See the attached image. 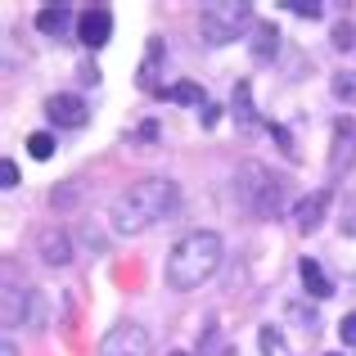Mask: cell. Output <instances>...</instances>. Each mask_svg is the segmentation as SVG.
Masks as SVG:
<instances>
[{
  "label": "cell",
  "mask_w": 356,
  "mask_h": 356,
  "mask_svg": "<svg viewBox=\"0 0 356 356\" xmlns=\"http://www.w3.org/2000/svg\"><path fill=\"white\" fill-rule=\"evenodd\" d=\"M176 212H181V185L163 181V176H149V181L131 185L113 203V230L118 235H140V230L158 226V221L176 217Z\"/></svg>",
  "instance_id": "cell-1"
},
{
  "label": "cell",
  "mask_w": 356,
  "mask_h": 356,
  "mask_svg": "<svg viewBox=\"0 0 356 356\" xmlns=\"http://www.w3.org/2000/svg\"><path fill=\"white\" fill-rule=\"evenodd\" d=\"M217 266H221V235L194 230V235H185L172 248V257H167V284L190 293V289L208 284V280L217 275Z\"/></svg>",
  "instance_id": "cell-2"
},
{
  "label": "cell",
  "mask_w": 356,
  "mask_h": 356,
  "mask_svg": "<svg viewBox=\"0 0 356 356\" xmlns=\"http://www.w3.org/2000/svg\"><path fill=\"white\" fill-rule=\"evenodd\" d=\"M230 190H235L239 208L257 221H270L289 208V181L275 176L270 167H261V163H243L235 172V181H230Z\"/></svg>",
  "instance_id": "cell-3"
},
{
  "label": "cell",
  "mask_w": 356,
  "mask_h": 356,
  "mask_svg": "<svg viewBox=\"0 0 356 356\" xmlns=\"http://www.w3.org/2000/svg\"><path fill=\"white\" fill-rule=\"evenodd\" d=\"M252 27H257L252 23V5H243V0H208L199 9V36L208 45H230Z\"/></svg>",
  "instance_id": "cell-4"
},
{
  "label": "cell",
  "mask_w": 356,
  "mask_h": 356,
  "mask_svg": "<svg viewBox=\"0 0 356 356\" xmlns=\"http://www.w3.org/2000/svg\"><path fill=\"white\" fill-rule=\"evenodd\" d=\"M99 356H149L145 325H131V321L113 325V330L104 334V343H99Z\"/></svg>",
  "instance_id": "cell-5"
},
{
  "label": "cell",
  "mask_w": 356,
  "mask_h": 356,
  "mask_svg": "<svg viewBox=\"0 0 356 356\" xmlns=\"http://www.w3.org/2000/svg\"><path fill=\"white\" fill-rule=\"evenodd\" d=\"M45 118L54 127H86L90 122V104L81 95H50L45 99Z\"/></svg>",
  "instance_id": "cell-6"
},
{
  "label": "cell",
  "mask_w": 356,
  "mask_h": 356,
  "mask_svg": "<svg viewBox=\"0 0 356 356\" xmlns=\"http://www.w3.org/2000/svg\"><path fill=\"white\" fill-rule=\"evenodd\" d=\"M352 158H356V122H352V118H339V122H334L330 172H334V176H343V172L352 167Z\"/></svg>",
  "instance_id": "cell-7"
},
{
  "label": "cell",
  "mask_w": 356,
  "mask_h": 356,
  "mask_svg": "<svg viewBox=\"0 0 356 356\" xmlns=\"http://www.w3.org/2000/svg\"><path fill=\"white\" fill-rule=\"evenodd\" d=\"M77 36H81V45L99 50V45L113 36V14H108L104 5H99V9H86V14L77 18Z\"/></svg>",
  "instance_id": "cell-8"
},
{
  "label": "cell",
  "mask_w": 356,
  "mask_h": 356,
  "mask_svg": "<svg viewBox=\"0 0 356 356\" xmlns=\"http://www.w3.org/2000/svg\"><path fill=\"white\" fill-rule=\"evenodd\" d=\"M330 199H334L330 190H312L307 199H298V203H293V221H298V230H316V226H321L325 212H330Z\"/></svg>",
  "instance_id": "cell-9"
},
{
  "label": "cell",
  "mask_w": 356,
  "mask_h": 356,
  "mask_svg": "<svg viewBox=\"0 0 356 356\" xmlns=\"http://www.w3.org/2000/svg\"><path fill=\"white\" fill-rule=\"evenodd\" d=\"M230 118H235V127L243 131V136L257 131V108H252V86L248 81H239L235 95H230Z\"/></svg>",
  "instance_id": "cell-10"
},
{
  "label": "cell",
  "mask_w": 356,
  "mask_h": 356,
  "mask_svg": "<svg viewBox=\"0 0 356 356\" xmlns=\"http://www.w3.org/2000/svg\"><path fill=\"white\" fill-rule=\"evenodd\" d=\"M298 275H302V284H307V293H312V298H330L334 293V280L321 270V261L302 257V261H298Z\"/></svg>",
  "instance_id": "cell-11"
},
{
  "label": "cell",
  "mask_w": 356,
  "mask_h": 356,
  "mask_svg": "<svg viewBox=\"0 0 356 356\" xmlns=\"http://www.w3.org/2000/svg\"><path fill=\"white\" fill-rule=\"evenodd\" d=\"M158 68H163V41L158 36H149L145 45V63H140V90H158Z\"/></svg>",
  "instance_id": "cell-12"
},
{
  "label": "cell",
  "mask_w": 356,
  "mask_h": 356,
  "mask_svg": "<svg viewBox=\"0 0 356 356\" xmlns=\"http://www.w3.org/2000/svg\"><path fill=\"white\" fill-rule=\"evenodd\" d=\"M275 50H280V32H275V23H257L252 27V59H275Z\"/></svg>",
  "instance_id": "cell-13"
},
{
  "label": "cell",
  "mask_w": 356,
  "mask_h": 356,
  "mask_svg": "<svg viewBox=\"0 0 356 356\" xmlns=\"http://www.w3.org/2000/svg\"><path fill=\"white\" fill-rule=\"evenodd\" d=\"M41 257L50 261V266H68V261H72L68 235H41Z\"/></svg>",
  "instance_id": "cell-14"
},
{
  "label": "cell",
  "mask_w": 356,
  "mask_h": 356,
  "mask_svg": "<svg viewBox=\"0 0 356 356\" xmlns=\"http://www.w3.org/2000/svg\"><path fill=\"white\" fill-rule=\"evenodd\" d=\"M68 9H63V5H45L41 9V14H36V27H41V32L45 36H63V32H68Z\"/></svg>",
  "instance_id": "cell-15"
},
{
  "label": "cell",
  "mask_w": 356,
  "mask_h": 356,
  "mask_svg": "<svg viewBox=\"0 0 356 356\" xmlns=\"http://www.w3.org/2000/svg\"><path fill=\"white\" fill-rule=\"evenodd\" d=\"M167 99H172V104H208V95H203V86H194V81H176V86H167L163 90Z\"/></svg>",
  "instance_id": "cell-16"
},
{
  "label": "cell",
  "mask_w": 356,
  "mask_h": 356,
  "mask_svg": "<svg viewBox=\"0 0 356 356\" xmlns=\"http://www.w3.org/2000/svg\"><path fill=\"white\" fill-rule=\"evenodd\" d=\"M23 307H27V330H45V321H50V316H45V312H50V302H45L36 289H32V293H23Z\"/></svg>",
  "instance_id": "cell-17"
},
{
  "label": "cell",
  "mask_w": 356,
  "mask_h": 356,
  "mask_svg": "<svg viewBox=\"0 0 356 356\" xmlns=\"http://www.w3.org/2000/svg\"><path fill=\"white\" fill-rule=\"evenodd\" d=\"M27 154H32V158H50V154H54V136H45V131H36V136L27 140Z\"/></svg>",
  "instance_id": "cell-18"
},
{
  "label": "cell",
  "mask_w": 356,
  "mask_h": 356,
  "mask_svg": "<svg viewBox=\"0 0 356 356\" xmlns=\"http://www.w3.org/2000/svg\"><path fill=\"white\" fill-rule=\"evenodd\" d=\"M334 95H339L343 104L356 99V77H352V72H339V77H334Z\"/></svg>",
  "instance_id": "cell-19"
},
{
  "label": "cell",
  "mask_w": 356,
  "mask_h": 356,
  "mask_svg": "<svg viewBox=\"0 0 356 356\" xmlns=\"http://www.w3.org/2000/svg\"><path fill=\"white\" fill-rule=\"evenodd\" d=\"M334 45H339V50H352V45H356V27L348 23V18L334 27Z\"/></svg>",
  "instance_id": "cell-20"
},
{
  "label": "cell",
  "mask_w": 356,
  "mask_h": 356,
  "mask_svg": "<svg viewBox=\"0 0 356 356\" xmlns=\"http://www.w3.org/2000/svg\"><path fill=\"white\" fill-rule=\"evenodd\" d=\"M280 348H284V339H280L270 325H261V352H266V356H280Z\"/></svg>",
  "instance_id": "cell-21"
},
{
  "label": "cell",
  "mask_w": 356,
  "mask_h": 356,
  "mask_svg": "<svg viewBox=\"0 0 356 356\" xmlns=\"http://www.w3.org/2000/svg\"><path fill=\"white\" fill-rule=\"evenodd\" d=\"M289 9H293L298 18H321V5H316V0H289Z\"/></svg>",
  "instance_id": "cell-22"
},
{
  "label": "cell",
  "mask_w": 356,
  "mask_h": 356,
  "mask_svg": "<svg viewBox=\"0 0 356 356\" xmlns=\"http://www.w3.org/2000/svg\"><path fill=\"white\" fill-rule=\"evenodd\" d=\"M0 185H5V190H14V185H18V163H14V158L0 163Z\"/></svg>",
  "instance_id": "cell-23"
},
{
  "label": "cell",
  "mask_w": 356,
  "mask_h": 356,
  "mask_svg": "<svg viewBox=\"0 0 356 356\" xmlns=\"http://www.w3.org/2000/svg\"><path fill=\"white\" fill-rule=\"evenodd\" d=\"M339 339L348 343V348H356V312H352V316H343V325H339Z\"/></svg>",
  "instance_id": "cell-24"
},
{
  "label": "cell",
  "mask_w": 356,
  "mask_h": 356,
  "mask_svg": "<svg viewBox=\"0 0 356 356\" xmlns=\"http://www.w3.org/2000/svg\"><path fill=\"white\" fill-rule=\"evenodd\" d=\"M199 113H203V127H217V122H221V108L217 104H203Z\"/></svg>",
  "instance_id": "cell-25"
},
{
  "label": "cell",
  "mask_w": 356,
  "mask_h": 356,
  "mask_svg": "<svg viewBox=\"0 0 356 356\" xmlns=\"http://www.w3.org/2000/svg\"><path fill=\"white\" fill-rule=\"evenodd\" d=\"M343 235H356V199H352V217H343Z\"/></svg>",
  "instance_id": "cell-26"
},
{
  "label": "cell",
  "mask_w": 356,
  "mask_h": 356,
  "mask_svg": "<svg viewBox=\"0 0 356 356\" xmlns=\"http://www.w3.org/2000/svg\"><path fill=\"white\" fill-rule=\"evenodd\" d=\"M0 356H18V352H14V343H9V339L0 343Z\"/></svg>",
  "instance_id": "cell-27"
},
{
  "label": "cell",
  "mask_w": 356,
  "mask_h": 356,
  "mask_svg": "<svg viewBox=\"0 0 356 356\" xmlns=\"http://www.w3.org/2000/svg\"><path fill=\"white\" fill-rule=\"evenodd\" d=\"M172 356H185V352H172Z\"/></svg>",
  "instance_id": "cell-28"
},
{
  "label": "cell",
  "mask_w": 356,
  "mask_h": 356,
  "mask_svg": "<svg viewBox=\"0 0 356 356\" xmlns=\"http://www.w3.org/2000/svg\"><path fill=\"white\" fill-rule=\"evenodd\" d=\"M330 356H339V352H330Z\"/></svg>",
  "instance_id": "cell-29"
}]
</instances>
